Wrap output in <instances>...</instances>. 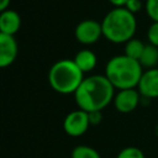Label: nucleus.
Wrapping results in <instances>:
<instances>
[{"instance_id": "1", "label": "nucleus", "mask_w": 158, "mask_h": 158, "mask_svg": "<svg viewBox=\"0 0 158 158\" xmlns=\"http://www.w3.org/2000/svg\"><path fill=\"white\" fill-rule=\"evenodd\" d=\"M115 88L105 74H95L84 78L77 91L74 100L78 109L86 112L102 111L112 102L115 96Z\"/></svg>"}, {"instance_id": "2", "label": "nucleus", "mask_w": 158, "mask_h": 158, "mask_svg": "<svg viewBox=\"0 0 158 158\" xmlns=\"http://www.w3.org/2000/svg\"><path fill=\"white\" fill-rule=\"evenodd\" d=\"M104 74L116 90L135 89L143 74V68L138 60L118 54L107 60Z\"/></svg>"}, {"instance_id": "3", "label": "nucleus", "mask_w": 158, "mask_h": 158, "mask_svg": "<svg viewBox=\"0 0 158 158\" xmlns=\"http://www.w3.org/2000/svg\"><path fill=\"white\" fill-rule=\"evenodd\" d=\"M102 37L112 43H126L135 37L137 30L136 15L126 7H114L101 21Z\"/></svg>"}, {"instance_id": "4", "label": "nucleus", "mask_w": 158, "mask_h": 158, "mask_svg": "<svg viewBox=\"0 0 158 158\" xmlns=\"http://www.w3.org/2000/svg\"><path fill=\"white\" fill-rule=\"evenodd\" d=\"M84 78V73L78 68L73 59L57 60L48 70V83L51 88L56 93L63 95H74Z\"/></svg>"}, {"instance_id": "5", "label": "nucleus", "mask_w": 158, "mask_h": 158, "mask_svg": "<svg viewBox=\"0 0 158 158\" xmlns=\"http://www.w3.org/2000/svg\"><path fill=\"white\" fill-rule=\"evenodd\" d=\"M90 127L89 114L84 110L77 109L70 111L63 121V130L70 137L83 136Z\"/></svg>"}, {"instance_id": "6", "label": "nucleus", "mask_w": 158, "mask_h": 158, "mask_svg": "<svg viewBox=\"0 0 158 158\" xmlns=\"http://www.w3.org/2000/svg\"><path fill=\"white\" fill-rule=\"evenodd\" d=\"M74 37L81 44H94L102 37L101 22L96 20H83L74 28Z\"/></svg>"}, {"instance_id": "7", "label": "nucleus", "mask_w": 158, "mask_h": 158, "mask_svg": "<svg viewBox=\"0 0 158 158\" xmlns=\"http://www.w3.org/2000/svg\"><path fill=\"white\" fill-rule=\"evenodd\" d=\"M141 98L142 96H141L139 91L137 90V88L117 90V93H115L112 104L118 112L130 114L137 109V106L141 101Z\"/></svg>"}, {"instance_id": "8", "label": "nucleus", "mask_w": 158, "mask_h": 158, "mask_svg": "<svg viewBox=\"0 0 158 158\" xmlns=\"http://www.w3.org/2000/svg\"><path fill=\"white\" fill-rule=\"evenodd\" d=\"M137 90L144 99L158 98V68L146 69L139 79Z\"/></svg>"}, {"instance_id": "9", "label": "nucleus", "mask_w": 158, "mask_h": 158, "mask_svg": "<svg viewBox=\"0 0 158 158\" xmlns=\"http://www.w3.org/2000/svg\"><path fill=\"white\" fill-rule=\"evenodd\" d=\"M19 46L15 36L0 33V67H10L17 58Z\"/></svg>"}, {"instance_id": "10", "label": "nucleus", "mask_w": 158, "mask_h": 158, "mask_svg": "<svg viewBox=\"0 0 158 158\" xmlns=\"http://www.w3.org/2000/svg\"><path fill=\"white\" fill-rule=\"evenodd\" d=\"M21 27V16L17 11L7 9L0 14V33L15 36Z\"/></svg>"}, {"instance_id": "11", "label": "nucleus", "mask_w": 158, "mask_h": 158, "mask_svg": "<svg viewBox=\"0 0 158 158\" xmlns=\"http://www.w3.org/2000/svg\"><path fill=\"white\" fill-rule=\"evenodd\" d=\"M73 60L78 65V68L85 74V73H90L95 69L96 63H98V57L91 49L84 48L75 53Z\"/></svg>"}, {"instance_id": "12", "label": "nucleus", "mask_w": 158, "mask_h": 158, "mask_svg": "<svg viewBox=\"0 0 158 158\" xmlns=\"http://www.w3.org/2000/svg\"><path fill=\"white\" fill-rule=\"evenodd\" d=\"M138 62L142 65V68H144V69L157 68V64H158V47L147 43Z\"/></svg>"}, {"instance_id": "13", "label": "nucleus", "mask_w": 158, "mask_h": 158, "mask_svg": "<svg viewBox=\"0 0 158 158\" xmlns=\"http://www.w3.org/2000/svg\"><path fill=\"white\" fill-rule=\"evenodd\" d=\"M144 47H146V44L141 40H137L133 37L132 40H130L128 42H126L123 44V54L135 60H139Z\"/></svg>"}, {"instance_id": "14", "label": "nucleus", "mask_w": 158, "mask_h": 158, "mask_svg": "<svg viewBox=\"0 0 158 158\" xmlns=\"http://www.w3.org/2000/svg\"><path fill=\"white\" fill-rule=\"evenodd\" d=\"M70 158H101V156L95 148L85 144H79L73 148Z\"/></svg>"}, {"instance_id": "15", "label": "nucleus", "mask_w": 158, "mask_h": 158, "mask_svg": "<svg viewBox=\"0 0 158 158\" xmlns=\"http://www.w3.org/2000/svg\"><path fill=\"white\" fill-rule=\"evenodd\" d=\"M116 158H146V156L141 148L135 146H128L122 148L116 156Z\"/></svg>"}, {"instance_id": "16", "label": "nucleus", "mask_w": 158, "mask_h": 158, "mask_svg": "<svg viewBox=\"0 0 158 158\" xmlns=\"http://www.w3.org/2000/svg\"><path fill=\"white\" fill-rule=\"evenodd\" d=\"M144 7L152 22H158V0H146Z\"/></svg>"}, {"instance_id": "17", "label": "nucleus", "mask_w": 158, "mask_h": 158, "mask_svg": "<svg viewBox=\"0 0 158 158\" xmlns=\"http://www.w3.org/2000/svg\"><path fill=\"white\" fill-rule=\"evenodd\" d=\"M147 40L149 44L158 47V22H152L147 30Z\"/></svg>"}, {"instance_id": "18", "label": "nucleus", "mask_w": 158, "mask_h": 158, "mask_svg": "<svg viewBox=\"0 0 158 158\" xmlns=\"http://www.w3.org/2000/svg\"><path fill=\"white\" fill-rule=\"evenodd\" d=\"M125 7H126L130 12H132L133 15H136L138 11L142 10L143 5H142V1H141V0H127Z\"/></svg>"}, {"instance_id": "19", "label": "nucleus", "mask_w": 158, "mask_h": 158, "mask_svg": "<svg viewBox=\"0 0 158 158\" xmlns=\"http://www.w3.org/2000/svg\"><path fill=\"white\" fill-rule=\"evenodd\" d=\"M88 114H89L90 126H96V125L101 123V121H102L101 111H94V112H88Z\"/></svg>"}, {"instance_id": "20", "label": "nucleus", "mask_w": 158, "mask_h": 158, "mask_svg": "<svg viewBox=\"0 0 158 158\" xmlns=\"http://www.w3.org/2000/svg\"><path fill=\"white\" fill-rule=\"evenodd\" d=\"M114 7H125L127 0H107Z\"/></svg>"}, {"instance_id": "21", "label": "nucleus", "mask_w": 158, "mask_h": 158, "mask_svg": "<svg viewBox=\"0 0 158 158\" xmlns=\"http://www.w3.org/2000/svg\"><path fill=\"white\" fill-rule=\"evenodd\" d=\"M10 2H11V0H0V11H4V10L10 9L9 7Z\"/></svg>"}]
</instances>
